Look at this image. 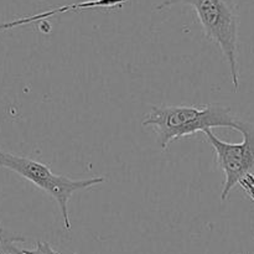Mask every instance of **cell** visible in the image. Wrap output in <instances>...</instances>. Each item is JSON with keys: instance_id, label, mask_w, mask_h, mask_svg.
<instances>
[{"instance_id": "6da1fadb", "label": "cell", "mask_w": 254, "mask_h": 254, "mask_svg": "<svg viewBox=\"0 0 254 254\" xmlns=\"http://www.w3.org/2000/svg\"><path fill=\"white\" fill-rule=\"evenodd\" d=\"M243 121L238 119L230 107L222 104L206 106L151 107L145 114L143 127H151L156 134V143L163 150L169 144L185 136L212 128L240 130Z\"/></svg>"}, {"instance_id": "7a4b0ae2", "label": "cell", "mask_w": 254, "mask_h": 254, "mask_svg": "<svg viewBox=\"0 0 254 254\" xmlns=\"http://www.w3.org/2000/svg\"><path fill=\"white\" fill-rule=\"evenodd\" d=\"M175 4L192 6L203 34L222 51L228 67L231 81L236 92L240 91L238 67V20L237 7L233 0H165L156 9L161 10Z\"/></svg>"}, {"instance_id": "3957f363", "label": "cell", "mask_w": 254, "mask_h": 254, "mask_svg": "<svg viewBox=\"0 0 254 254\" xmlns=\"http://www.w3.org/2000/svg\"><path fill=\"white\" fill-rule=\"evenodd\" d=\"M0 166L14 171L17 175L26 179L27 181L49 193L59 205L64 226L68 231L71 230L68 213V201L71 196L77 191L87 190L106 183V178L103 176L84 179V180H73L67 176L56 175L52 173L50 166L40 161L4 150H0Z\"/></svg>"}, {"instance_id": "277c9868", "label": "cell", "mask_w": 254, "mask_h": 254, "mask_svg": "<svg viewBox=\"0 0 254 254\" xmlns=\"http://www.w3.org/2000/svg\"><path fill=\"white\" fill-rule=\"evenodd\" d=\"M242 143H227L206 130L205 135L216 153L217 165L225 175L221 200H227L231 191L247 175H254V126L250 122H242L240 128Z\"/></svg>"}, {"instance_id": "5b68a950", "label": "cell", "mask_w": 254, "mask_h": 254, "mask_svg": "<svg viewBox=\"0 0 254 254\" xmlns=\"http://www.w3.org/2000/svg\"><path fill=\"white\" fill-rule=\"evenodd\" d=\"M126 2L124 0H83L79 2H73V4H66L62 6L54 7V9L46 10V11L39 12V14L30 15V16L19 17V19L11 20L7 22H0V32L7 31V30L15 29V27L24 26V25L32 24L36 21H42V20L50 19L59 14H64L69 11H83L88 9H113V7H121Z\"/></svg>"}, {"instance_id": "8992f818", "label": "cell", "mask_w": 254, "mask_h": 254, "mask_svg": "<svg viewBox=\"0 0 254 254\" xmlns=\"http://www.w3.org/2000/svg\"><path fill=\"white\" fill-rule=\"evenodd\" d=\"M25 241V237L0 226V254H21V250L16 245L24 243Z\"/></svg>"}, {"instance_id": "52a82bcc", "label": "cell", "mask_w": 254, "mask_h": 254, "mask_svg": "<svg viewBox=\"0 0 254 254\" xmlns=\"http://www.w3.org/2000/svg\"><path fill=\"white\" fill-rule=\"evenodd\" d=\"M21 254H61L57 252L56 250L52 248L50 243L44 242V241H39L36 243V248L35 250H21Z\"/></svg>"}]
</instances>
